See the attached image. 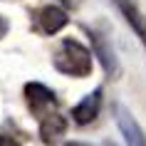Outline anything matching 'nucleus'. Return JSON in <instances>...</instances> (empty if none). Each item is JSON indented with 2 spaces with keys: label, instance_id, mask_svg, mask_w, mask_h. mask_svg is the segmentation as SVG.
I'll use <instances>...</instances> for the list:
<instances>
[{
  "label": "nucleus",
  "instance_id": "obj_10",
  "mask_svg": "<svg viewBox=\"0 0 146 146\" xmlns=\"http://www.w3.org/2000/svg\"><path fill=\"white\" fill-rule=\"evenodd\" d=\"M8 30H10V25H8V20H5V17L0 15V40L5 37V35H8Z\"/></svg>",
  "mask_w": 146,
  "mask_h": 146
},
{
  "label": "nucleus",
  "instance_id": "obj_7",
  "mask_svg": "<svg viewBox=\"0 0 146 146\" xmlns=\"http://www.w3.org/2000/svg\"><path fill=\"white\" fill-rule=\"evenodd\" d=\"M114 3H116V8H119V13L124 15L126 25L134 30V35L139 37V42L146 50V15L139 10V5L134 0H114Z\"/></svg>",
  "mask_w": 146,
  "mask_h": 146
},
{
  "label": "nucleus",
  "instance_id": "obj_2",
  "mask_svg": "<svg viewBox=\"0 0 146 146\" xmlns=\"http://www.w3.org/2000/svg\"><path fill=\"white\" fill-rule=\"evenodd\" d=\"M25 102H27L30 111L37 116V119H42V116L50 114V111H57V107H60L54 92L50 87H45L42 82H27V84H25Z\"/></svg>",
  "mask_w": 146,
  "mask_h": 146
},
{
  "label": "nucleus",
  "instance_id": "obj_5",
  "mask_svg": "<svg viewBox=\"0 0 146 146\" xmlns=\"http://www.w3.org/2000/svg\"><path fill=\"white\" fill-rule=\"evenodd\" d=\"M67 23H69V17L64 13V8H60V5H45L35 15V27L42 35H57Z\"/></svg>",
  "mask_w": 146,
  "mask_h": 146
},
{
  "label": "nucleus",
  "instance_id": "obj_9",
  "mask_svg": "<svg viewBox=\"0 0 146 146\" xmlns=\"http://www.w3.org/2000/svg\"><path fill=\"white\" fill-rule=\"evenodd\" d=\"M0 146H23L15 136H8V134H0Z\"/></svg>",
  "mask_w": 146,
  "mask_h": 146
},
{
  "label": "nucleus",
  "instance_id": "obj_12",
  "mask_svg": "<svg viewBox=\"0 0 146 146\" xmlns=\"http://www.w3.org/2000/svg\"><path fill=\"white\" fill-rule=\"evenodd\" d=\"M62 3H64V5H72V8H74V5H77L79 0H62Z\"/></svg>",
  "mask_w": 146,
  "mask_h": 146
},
{
  "label": "nucleus",
  "instance_id": "obj_1",
  "mask_svg": "<svg viewBox=\"0 0 146 146\" xmlns=\"http://www.w3.org/2000/svg\"><path fill=\"white\" fill-rule=\"evenodd\" d=\"M52 64H54L57 72L67 74V77L84 79V77L92 74L94 60H92V52L82 42H77V40H72V37H64L60 42V47H57L54 57H52Z\"/></svg>",
  "mask_w": 146,
  "mask_h": 146
},
{
  "label": "nucleus",
  "instance_id": "obj_3",
  "mask_svg": "<svg viewBox=\"0 0 146 146\" xmlns=\"http://www.w3.org/2000/svg\"><path fill=\"white\" fill-rule=\"evenodd\" d=\"M111 109H114L116 126H119V131H121L126 146H146V134H144V129H141V124L134 119V114L124 107L121 102H116Z\"/></svg>",
  "mask_w": 146,
  "mask_h": 146
},
{
  "label": "nucleus",
  "instance_id": "obj_11",
  "mask_svg": "<svg viewBox=\"0 0 146 146\" xmlns=\"http://www.w3.org/2000/svg\"><path fill=\"white\" fill-rule=\"evenodd\" d=\"M62 146H92V144H87V141H64Z\"/></svg>",
  "mask_w": 146,
  "mask_h": 146
},
{
  "label": "nucleus",
  "instance_id": "obj_4",
  "mask_svg": "<svg viewBox=\"0 0 146 146\" xmlns=\"http://www.w3.org/2000/svg\"><path fill=\"white\" fill-rule=\"evenodd\" d=\"M37 121H40V141L45 146H57L62 136L67 134V119L60 111H50Z\"/></svg>",
  "mask_w": 146,
  "mask_h": 146
},
{
  "label": "nucleus",
  "instance_id": "obj_8",
  "mask_svg": "<svg viewBox=\"0 0 146 146\" xmlns=\"http://www.w3.org/2000/svg\"><path fill=\"white\" fill-rule=\"evenodd\" d=\"M92 52H94V57H99L102 67H104V72H107L109 77H119L121 69H119V60H116L114 50L104 40V35H99V32H94V30H92Z\"/></svg>",
  "mask_w": 146,
  "mask_h": 146
},
{
  "label": "nucleus",
  "instance_id": "obj_6",
  "mask_svg": "<svg viewBox=\"0 0 146 146\" xmlns=\"http://www.w3.org/2000/svg\"><path fill=\"white\" fill-rule=\"evenodd\" d=\"M99 109H102V87H97L94 92H89L84 99L72 107V121L79 124V126H87L92 124L97 116H99Z\"/></svg>",
  "mask_w": 146,
  "mask_h": 146
}]
</instances>
